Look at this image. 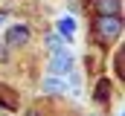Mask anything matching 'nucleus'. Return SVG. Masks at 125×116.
Instances as JSON below:
<instances>
[{
    "mask_svg": "<svg viewBox=\"0 0 125 116\" xmlns=\"http://www.w3.org/2000/svg\"><path fill=\"white\" fill-rule=\"evenodd\" d=\"M96 9V15H119V9H122V3L119 0H90Z\"/></svg>",
    "mask_w": 125,
    "mask_h": 116,
    "instance_id": "obj_5",
    "label": "nucleus"
},
{
    "mask_svg": "<svg viewBox=\"0 0 125 116\" xmlns=\"http://www.w3.org/2000/svg\"><path fill=\"white\" fill-rule=\"evenodd\" d=\"M6 93H9V87L0 84V105H3L6 110H15V107H18V96H6Z\"/></svg>",
    "mask_w": 125,
    "mask_h": 116,
    "instance_id": "obj_9",
    "label": "nucleus"
},
{
    "mask_svg": "<svg viewBox=\"0 0 125 116\" xmlns=\"http://www.w3.org/2000/svg\"><path fill=\"white\" fill-rule=\"evenodd\" d=\"M125 70H122V52H119V55H116V76H122Z\"/></svg>",
    "mask_w": 125,
    "mask_h": 116,
    "instance_id": "obj_10",
    "label": "nucleus"
},
{
    "mask_svg": "<svg viewBox=\"0 0 125 116\" xmlns=\"http://www.w3.org/2000/svg\"><path fill=\"white\" fill-rule=\"evenodd\" d=\"M47 47H50V52H61L64 47H67V41H64L58 32H52V35H47Z\"/></svg>",
    "mask_w": 125,
    "mask_h": 116,
    "instance_id": "obj_8",
    "label": "nucleus"
},
{
    "mask_svg": "<svg viewBox=\"0 0 125 116\" xmlns=\"http://www.w3.org/2000/svg\"><path fill=\"white\" fill-rule=\"evenodd\" d=\"M73 67H76V61H73V55L67 49L52 52V58H50V76H67Z\"/></svg>",
    "mask_w": 125,
    "mask_h": 116,
    "instance_id": "obj_2",
    "label": "nucleus"
},
{
    "mask_svg": "<svg viewBox=\"0 0 125 116\" xmlns=\"http://www.w3.org/2000/svg\"><path fill=\"white\" fill-rule=\"evenodd\" d=\"M55 32H58L64 41L70 44V41H73V35H76V20H73V18H61V20H58V29H55Z\"/></svg>",
    "mask_w": 125,
    "mask_h": 116,
    "instance_id": "obj_6",
    "label": "nucleus"
},
{
    "mask_svg": "<svg viewBox=\"0 0 125 116\" xmlns=\"http://www.w3.org/2000/svg\"><path fill=\"white\" fill-rule=\"evenodd\" d=\"M93 35H96V41H99L102 47L114 44V41L122 35V18H119V15H99L96 23H93Z\"/></svg>",
    "mask_w": 125,
    "mask_h": 116,
    "instance_id": "obj_1",
    "label": "nucleus"
},
{
    "mask_svg": "<svg viewBox=\"0 0 125 116\" xmlns=\"http://www.w3.org/2000/svg\"><path fill=\"white\" fill-rule=\"evenodd\" d=\"M26 116H41V113H38V110H29V113H26Z\"/></svg>",
    "mask_w": 125,
    "mask_h": 116,
    "instance_id": "obj_11",
    "label": "nucleus"
},
{
    "mask_svg": "<svg viewBox=\"0 0 125 116\" xmlns=\"http://www.w3.org/2000/svg\"><path fill=\"white\" fill-rule=\"evenodd\" d=\"M44 90L58 96V93H70V84H67L64 76H50V78H44Z\"/></svg>",
    "mask_w": 125,
    "mask_h": 116,
    "instance_id": "obj_4",
    "label": "nucleus"
},
{
    "mask_svg": "<svg viewBox=\"0 0 125 116\" xmlns=\"http://www.w3.org/2000/svg\"><path fill=\"white\" fill-rule=\"evenodd\" d=\"M0 23H3V20H0Z\"/></svg>",
    "mask_w": 125,
    "mask_h": 116,
    "instance_id": "obj_12",
    "label": "nucleus"
},
{
    "mask_svg": "<svg viewBox=\"0 0 125 116\" xmlns=\"http://www.w3.org/2000/svg\"><path fill=\"white\" fill-rule=\"evenodd\" d=\"M93 99L99 102V105L111 102V81H108V78H99V84H96V93H93Z\"/></svg>",
    "mask_w": 125,
    "mask_h": 116,
    "instance_id": "obj_7",
    "label": "nucleus"
},
{
    "mask_svg": "<svg viewBox=\"0 0 125 116\" xmlns=\"http://www.w3.org/2000/svg\"><path fill=\"white\" fill-rule=\"evenodd\" d=\"M32 38L29 26H23V23H12V26L6 29V44L9 47H26Z\"/></svg>",
    "mask_w": 125,
    "mask_h": 116,
    "instance_id": "obj_3",
    "label": "nucleus"
}]
</instances>
